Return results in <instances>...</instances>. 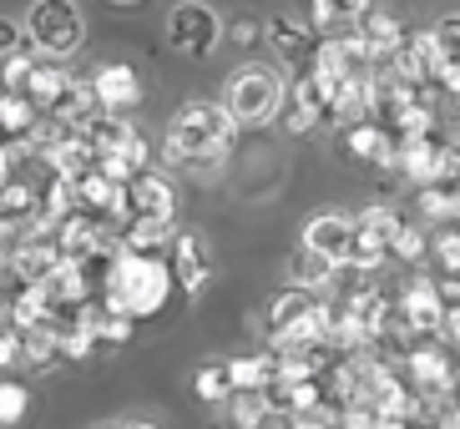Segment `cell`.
Instances as JSON below:
<instances>
[{
    "instance_id": "cell-1",
    "label": "cell",
    "mask_w": 460,
    "mask_h": 429,
    "mask_svg": "<svg viewBox=\"0 0 460 429\" xmlns=\"http://www.w3.org/2000/svg\"><path fill=\"white\" fill-rule=\"evenodd\" d=\"M172 293H177V283H172V268H167L163 258H142V253L117 248V258L102 268V303L132 323L157 319Z\"/></svg>"
},
{
    "instance_id": "cell-2",
    "label": "cell",
    "mask_w": 460,
    "mask_h": 429,
    "mask_svg": "<svg viewBox=\"0 0 460 429\" xmlns=\"http://www.w3.org/2000/svg\"><path fill=\"white\" fill-rule=\"evenodd\" d=\"M233 117L223 111V101H182L167 132V157L182 172H213L217 162L233 147Z\"/></svg>"
},
{
    "instance_id": "cell-3",
    "label": "cell",
    "mask_w": 460,
    "mask_h": 429,
    "mask_svg": "<svg viewBox=\"0 0 460 429\" xmlns=\"http://www.w3.org/2000/svg\"><path fill=\"white\" fill-rule=\"evenodd\" d=\"M279 107H284V71L269 61L238 66L223 86V111L233 117V127H263L279 117Z\"/></svg>"
},
{
    "instance_id": "cell-4",
    "label": "cell",
    "mask_w": 460,
    "mask_h": 429,
    "mask_svg": "<svg viewBox=\"0 0 460 429\" xmlns=\"http://www.w3.org/2000/svg\"><path fill=\"white\" fill-rule=\"evenodd\" d=\"M86 136H92V152H96V172L111 177V182H132L137 172H147V167H152L147 136L137 132L127 117L102 111V117L86 127Z\"/></svg>"
},
{
    "instance_id": "cell-5",
    "label": "cell",
    "mask_w": 460,
    "mask_h": 429,
    "mask_svg": "<svg viewBox=\"0 0 460 429\" xmlns=\"http://www.w3.org/2000/svg\"><path fill=\"white\" fill-rule=\"evenodd\" d=\"M26 40L36 46V56H46V61H66V56L82 51V40H86L82 11H76L71 0H31Z\"/></svg>"
},
{
    "instance_id": "cell-6",
    "label": "cell",
    "mask_w": 460,
    "mask_h": 429,
    "mask_svg": "<svg viewBox=\"0 0 460 429\" xmlns=\"http://www.w3.org/2000/svg\"><path fill=\"white\" fill-rule=\"evenodd\" d=\"M71 86V71L61 61H46V56H11L5 61V92L26 96L36 111H51L61 101V92Z\"/></svg>"
},
{
    "instance_id": "cell-7",
    "label": "cell",
    "mask_w": 460,
    "mask_h": 429,
    "mask_svg": "<svg viewBox=\"0 0 460 429\" xmlns=\"http://www.w3.org/2000/svg\"><path fill=\"white\" fill-rule=\"evenodd\" d=\"M405 228L400 223V213H394L390 202H369L365 213H354V242H349V268L369 273L379 268L385 258H390V242L394 232Z\"/></svg>"
},
{
    "instance_id": "cell-8",
    "label": "cell",
    "mask_w": 460,
    "mask_h": 429,
    "mask_svg": "<svg viewBox=\"0 0 460 429\" xmlns=\"http://www.w3.org/2000/svg\"><path fill=\"white\" fill-rule=\"evenodd\" d=\"M223 40V15L213 11V5H203V0H182V5H172V15H167V46H172L177 56H208Z\"/></svg>"
},
{
    "instance_id": "cell-9",
    "label": "cell",
    "mask_w": 460,
    "mask_h": 429,
    "mask_svg": "<svg viewBox=\"0 0 460 429\" xmlns=\"http://www.w3.org/2000/svg\"><path fill=\"white\" fill-rule=\"evenodd\" d=\"M405 384L415 399H450V390H456V369H450V349L446 344H415L405 359Z\"/></svg>"
},
{
    "instance_id": "cell-10",
    "label": "cell",
    "mask_w": 460,
    "mask_h": 429,
    "mask_svg": "<svg viewBox=\"0 0 460 429\" xmlns=\"http://www.w3.org/2000/svg\"><path fill=\"white\" fill-rule=\"evenodd\" d=\"M394 313H400V323H405L420 344H430V338L440 334V319H446L440 283L435 278H410L405 288H400V298H394Z\"/></svg>"
},
{
    "instance_id": "cell-11",
    "label": "cell",
    "mask_w": 460,
    "mask_h": 429,
    "mask_svg": "<svg viewBox=\"0 0 460 429\" xmlns=\"http://www.w3.org/2000/svg\"><path fill=\"white\" fill-rule=\"evenodd\" d=\"M314 76L324 81V86H349V81H369V56L359 51V40L354 36H329L319 40V51H314Z\"/></svg>"
},
{
    "instance_id": "cell-12",
    "label": "cell",
    "mask_w": 460,
    "mask_h": 429,
    "mask_svg": "<svg viewBox=\"0 0 460 429\" xmlns=\"http://www.w3.org/2000/svg\"><path fill=\"white\" fill-rule=\"evenodd\" d=\"M349 242H354V217L339 213V207H324V213H314L304 223V253L324 258L334 268L349 263Z\"/></svg>"
},
{
    "instance_id": "cell-13",
    "label": "cell",
    "mask_w": 460,
    "mask_h": 429,
    "mask_svg": "<svg viewBox=\"0 0 460 429\" xmlns=\"http://www.w3.org/2000/svg\"><path fill=\"white\" fill-rule=\"evenodd\" d=\"M284 121H288V132L294 136H309L319 121H329V86L314 71H304L298 81H288V92H284Z\"/></svg>"
},
{
    "instance_id": "cell-14",
    "label": "cell",
    "mask_w": 460,
    "mask_h": 429,
    "mask_svg": "<svg viewBox=\"0 0 460 429\" xmlns=\"http://www.w3.org/2000/svg\"><path fill=\"white\" fill-rule=\"evenodd\" d=\"M127 217H163V223H177V188L172 177L147 167L127 182Z\"/></svg>"
},
{
    "instance_id": "cell-15",
    "label": "cell",
    "mask_w": 460,
    "mask_h": 429,
    "mask_svg": "<svg viewBox=\"0 0 460 429\" xmlns=\"http://www.w3.org/2000/svg\"><path fill=\"white\" fill-rule=\"evenodd\" d=\"M167 268H172V283L182 293H203L208 278H213V258H208V242L198 232H177L172 248H167Z\"/></svg>"
},
{
    "instance_id": "cell-16",
    "label": "cell",
    "mask_w": 460,
    "mask_h": 429,
    "mask_svg": "<svg viewBox=\"0 0 460 429\" xmlns=\"http://www.w3.org/2000/svg\"><path fill=\"white\" fill-rule=\"evenodd\" d=\"M41 127H46V111H36L26 96L0 92V147L31 152V142L41 136Z\"/></svg>"
},
{
    "instance_id": "cell-17",
    "label": "cell",
    "mask_w": 460,
    "mask_h": 429,
    "mask_svg": "<svg viewBox=\"0 0 460 429\" xmlns=\"http://www.w3.org/2000/svg\"><path fill=\"white\" fill-rule=\"evenodd\" d=\"M56 268H61V248H56V238H26L21 248H15V258L5 263V273H11L21 288H41Z\"/></svg>"
},
{
    "instance_id": "cell-18",
    "label": "cell",
    "mask_w": 460,
    "mask_h": 429,
    "mask_svg": "<svg viewBox=\"0 0 460 429\" xmlns=\"http://www.w3.org/2000/svg\"><path fill=\"white\" fill-rule=\"evenodd\" d=\"M354 40H359V51L369 56V66H385L400 46H405V26L385 11H369L354 21Z\"/></svg>"
},
{
    "instance_id": "cell-19",
    "label": "cell",
    "mask_w": 460,
    "mask_h": 429,
    "mask_svg": "<svg viewBox=\"0 0 460 429\" xmlns=\"http://www.w3.org/2000/svg\"><path fill=\"white\" fill-rule=\"evenodd\" d=\"M96 86V101H102V111H111V117H127V111L142 101V76H137L132 66H122V61H111V66H102L92 76Z\"/></svg>"
},
{
    "instance_id": "cell-20",
    "label": "cell",
    "mask_w": 460,
    "mask_h": 429,
    "mask_svg": "<svg viewBox=\"0 0 460 429\" xmlns=\"http://www.w3.org/2000/svg\"><path fill=\"white\" fill-rule=\"evenodd\" d=\"M41 293L56 313H82L92 303V268H76V263L61 258V268L41 283Z\"/></svg>"
},
{
    "instance_id": "cell-21",
    "label": "cell",
    "mask_w": 460,
    "mask_h": 429,
    "mask_svg": "<svg viewBox=\"0 0 460 429\" xmlns=\"http://www.w3.org/2000/svg\"><path fill=\"white\" fill-rule=\"evenodd\" d=\"M263 36H269L273 56H279L284 66H294V61H309V56L319 51V36H314V21H298V15H273Z\"/></svg>"
},
{
    "instance_id": "cell-22",
    "label": "cell",
    "mask_w": 460,
    "mask_h": 429,
    "mask_svg": "<svg viewBox=\"0 0 460 429\" xmlns=\"http://www.w3.org/2000/svg\"><path fill=\"white\" fill-rule=\"evenodd\" d=\"M319 303H324L319 293H304V288H279V293L269 298V309H263V338L288 334V328H294L298 319H309Z\"/></svg>"
},
{
    "instance_id": "cell-23",
    "label": "cell",
    "mask_w": 460,
    "mask_h": 429,
    "mask_svg": "<svg viewBox=\"0 0 460 429\" xmlns=\"http://www.w3.org/2000/svg\"><path fill=\"white\" fill-rule=\"evenodd\" d=\"M177 223H163V217H127L122 223V248L127 253H142V258H163L177 238Z\"/></svg>"
},
{
    "instance_id": "cell-24",
    "label": "cell",
    "mask_w": 460,
    "mask_h": 429,
    "mask_svg": "<svg viewBox=\"0 0 460 429\" xmlns=\"http://www.w3.org/2000/svg\"><path fill=\"white\" fill-rule=\"evenodd\" d=\"M71 323H76L92 344H127V338H132V319H122L117 309H107L102 298H92L82 313H71Z\"/></svg>"
},
{
    "instance_id": "cell-25",
    "label": "cell",
    "mask_w": 460,
    "mask_h": 429,
    "mask_svg": "<svg viewBox=\"0 0 460 429\" xmlns=\"http://www.w3.org/2000/svg\"><path fill=\"white\" fill-rule=\"evenodd\" d=\"M344 136H349V152L359 162H375V167H385V172L394 167V136L385 132L379 121H359V127H349Z\"/></svg>"
},
{
    "instance_id": "cell-26",
    "label": "cell",
    "mask_w": 460,
    "mask_h": 429,
    "mask_svg": "<svg viewBox=\"0 0 460 429\" xmlns=\"http://www.w3.org/2000/svg\"><path fill=\"white\" fill-rule=\"evenodd\" d=\"M56 359H61V319L36 323L21 334V369H46Z\"/></svg>"
},
{
    "instance_id": "cell-27",
    "label": "cell",
    "mask_w": 460,
    "mask_h": 429,
    "mask_svg": "<svg viewBox=\"0 0 460 429\" xmlns=\"http://www.w3.org/2000/svg\"><path fill=\"white\" fill-rule=\"evenodd\" d=\"M0 217H11V223H36L41 217V188H31L26 177H11V182H0Z\"/></svg>"
},
{
    "instance_id": "cell-28",
    "label": "cell",
    "mask_w": 460,
    "mask_h": 429,
    "mask_svg": "<svg viewBox=\"0 0 460 429\" xmlns=\"http://www.w3.org/2000/svg\"><path fill=\"white\" fill-rule=\"evenodd\" d=\"M334 263H324V258H314L298 248L294 263H288V288H304V293H324L329 283H334Z\"/></svg>"
},
{
    "instance_id": "cell-29",
    "label": "cell",
    "mask_w": 460,
    "mask_h": 429,
    "mask_svg": "<svg viewBox=\"0 0 460 429\" xmlns=\"http://www.w3.org/2000/svg\"><path fill=\"white\" fill-rule=\"evenodd\" d=\"M192 394H198L203 404H228L233 399L228 363H198V374H192Z\"/></svg>"
},
{
    "instance_id": "cell-30",
    "label": "cell",
    "mask_w": 460,
    "mask_h": 429,
    "mask_svg": "<svg viewBox=\"0 0 460 429\" xmlns=\"http://www.w3.org/2000/svg\"><path fill=\"white\" fill-rule=\"evenodd\" d=\"M415 213L430 217V223L460 217V188H420L415 192Z\"/></svg>"
},
{
    "instance_id": "cell-31",
    "label": "cell",
    "mask_w": 460,
    "mask_h": 429,
    "mask_svg": "<svg viewBox=\"0 0 460 429\" xmlns=\"http://www.w3.org/2000/svg\"><path fill=\"white\" fill-rule=\"evenodd\" d=\"M269 419H273V409H269L263 394H233L228 399V425L233 429H263Z\"/></svg>"
},
{
    "instance_id": "cell-32",
    "label": "cell",
    "mask_w": 460,
    "mask_h": 429,
    "mask_svg": "<svg viewBox=\"0 0 460 429\" xmlns=\"http://www.w3.org/2000/svg\"><path fill=\"white\" fill-rule=\"evenodd\" d=\"M369 11V0H314V31H329V26H349Z\"/></svg>"
},
{
    "instance_id": "cell-33",
    "label": "cell",
    "mask_w": 460,
    "mask_h": 429,
    "mask_svg": "<svg viewBox=\"0 0 460 429\" xmlns=\"http://www.w3.org/2000/svg\"><path fill=\"white\" fill-rule=\"evenodd\" d=\"M430 46H435V56H440L446 66H460V11L435 21V26H430Z\"/></svg>"
},
{
    "instance_id": "cell-34",
    "label": "cell",
    "mask_w": 460,
    "mask_h": 429,
    "mask_svg": "<svg viewBox=\"0 0 460 429\" xmlns=\"http://www.w3.org/2000/svg\"><path fill=\"white\" fill-rule=\"evenodd\" d=\"M31 409V390L21 384V379L0 374V425H21Z\"/></svg>"
},
{
    "instance_id": "cell-35",
    "label": "cell",
    "mask_w": 460,
    "mask_h": 429,
    "mask_svg": "<svg viewBox=\"0 0 460 429\" xmlns=\"http://www.w3.org/2000/svg\"><path fill=\"white\" fill-rule=\"evenodd\" d=\"M425 253H430V238L415 228V223H405V228L394 232V242H390V258H400V263H410V268H420L425 263Z\"/></svg>"
},
{
    "instance_id": "cell-36",
    "label": "cell",
    "mask_w": 460,
    "mask_h": 429,
    "mask_svg": "<svg viewBox=\"0 0 460 429\" xmlns=\"http://www.w3.org/2000/svg\"><path fill=\"white\" fill-rule=\"evenodd\" d=\"M430 258L446 268V278H460V228H440L430 238Z\"/></svg>"
},
{
    "instance_id": "cell-37",
    "label": "cell",
    "mask_w": 460,
    "mask_h": 429,
    "mask_svg": "<svg viewBox=\"0 0 460 429\" xmlns=\"http://www.w3.org/2000/svg\"><path fill=\"white\" fill-rule=\"evenodd\" d=\"M92 354H96L92 338H86L76 323H61V359H66V363H82V359H92Z\"/></svg>"
},
{
    "instance_id": "cell-38",
    "label": "cell",
    "mask_w": 460,
    "mask_h": 429,
    "mask_svg": "<svg viewBox=\"0 0 460 429\" xmlns=\"http://www.w3.org/2000/svg\"><path fill=\"white\" fill-rule=\"evenodd\" d=\"M21 40H26V26H15V21H5V15H0V61L21 56Z\"/></svg>"
},
{
    "instance_id": "cell-39",
    "label": "cell",
    "mask_w": 460,
    "mask_h": 429,
    "mask_svg": "<svg viewBox=\"0 0 460 429\" xmlns=\"http://www.w3.org/2000/svg\"><path fill=\"white\" fill-rule=\"evenodd\" d=\"M11 369H21V334L0 328V374H11Z\"/></svg>"
},
{
    "instance_id": "cell-40",
    "label": "cell",
    "mask_w": 460,
    "mask_h": 429,
    "mask_svg": "<svg viewBox=\"0 0 460 429\" xmlns=\"http://www.w3.org/2000/svg\"><path fill=\"white\" fill-rule=\"evenodd\" d=\"M435 344H446V349H460V309H446V319H440V334H435Z\"/></svg>"
},
{
    "instance_id": "cell-41",
    "label": "cell",
    "mask_w": 460,
    "mask_h": 429,
    "mask_svg": "<svg viewBox=\"0 0 460 429\" xmlns=\"http://www.w3.org/2000/svg\"><path fill=\"white\" fill-rule=\"evenodd\" d=\"M435 86H440V92H450L460 101V66H440V76H435Z\"/></svg>"
},
{
    "instance_id": "cell-42",
    "label": "cell",
    "mask_w": 460,
    "mask_h": 429,
    "mask_svg": "<svg viewBox=\"0 0 460 429\" xmlns=\"http://www.w3.org/2000/svg\"><path fill=\"white\" fill-rule=\"evenodd\" d=\"M228 36L238 40V46H253V40H258V26H253V21H238V26L228 31Z\"/></svg>"
},
{
    "instance_id": "cell-43",
    "label": "cell",
    "mask_w": 460,
    "mask_h": 429,
    "mask_svg": "<svg viewBox=\"0 0 460 429\" xmlns=\"http://www.w3.org/2000/svg\"><path fill=\"white\" fill-rule=\"evenodd\" d=\"M440 303H446V309H460V278L440 283Z\"/></svg>"
},
{
    "instance_id": "cell-44",
    "label": "cell",
    "mask_w": 460,
    "mask_h": 429,
    "mask_svg": "<svg viewBox=\"0 0 460 429\" xmlns=\"http://www.w3.org/2000/svg\"><path fill=\"white\" fill-rule=\"evenodd\" d=\"M96 429H157L152 419H102Z\"/></svg>"
},
{
    "instance_id": "cell-45",
    "label": "cell",
    "mask_w": 460,
    "mask_h": 429,
    "mask_svg": "<svg viewBox=\"0 0 460 429\" xmlns=\"http://www.w3.org/2000/svg\"><path fill=\"white\" fill-rule=\"evenodd\" d=\"M375 429H410V425H390V419H379V425Z\"/></svg>"
},
{
    "instance_id": "cell-46",
    "label": "cell",
    "mask_w": 460,
    "mask_h": 429,
    "mask_svg": "<svg viewBox=\"0 0 460 429\" xmlns=\"http://www.w3.org/2000/svg\"><path fill=\"white\" fill-rule=\"evenodd\" d=\"M111 5H137V0H111Z\"/></svg>"
},
{
    "instance_id": "cell-47",
    "label": "cell",
    "mask_w": 460,
    "mask_h": 429,
    "mask_svg": "<svg viewBox=\"0 0 460 429\" xmlns=\"http://www.w3.org/2000/svg\"><path fill=\"white\" fill-rule=\"evenodd\" d=\"M456 121H460V101H456Z\"/></svg>"
},
{
    "instance_id": "cell-48",
    "label": "cell",
    "mask_w": 460,
    "mask_h": 429,
    "mask_svg": "<svg viewBox=\"0 0 460 429\" xmlns=\"http://www.w3.org/2000/svg\"><path fill=\"white\" fill-rule=\"evenodd\" d=\"M217 429H233V425H217Z\"/></svg>"
},
{
    "instance_id": "cell-49",
    "label": "cell",
    "mask_w": 460,
    "mask_h": 429,
    "mask_svg": "<svg viewBox=\"0 0 460 429\" xmlns=\"http://www.w3.org/2000/svg\"><path fill=\"white\" fill-rule=\"evenodd\" d=\"M456 384H460V374H456Z\"/></svg>"
}]
</instances>
